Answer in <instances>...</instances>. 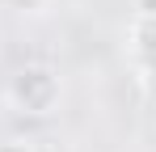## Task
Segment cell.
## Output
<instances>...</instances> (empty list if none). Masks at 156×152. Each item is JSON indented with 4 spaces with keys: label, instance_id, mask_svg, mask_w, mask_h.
<instances>
[{
    "label": "cell",
    "instance_id": "3",
    "mask_svg": "<svg viewBox=\"0 0 156 152\" xmlns=\"http://www.w3.org/2000/svg\"><path fill=\"white\" fill-rule=\"evenodd\" d=\"M9 9H17V13H42L47 0H9Z\"/></svg>",
    "mask_w": 156,
    "mask_h": 152
},
{
    "label": "cell",
    "instance_id": "4",
    "mask_svg": "<svg viewBox=\"0 0 156 152\" xmlns=\"http://www.w3.org/2000/svg\"><path fill=\"white\" fill-rule=\"evenodd\" d=\"M0 152H34V144H30V139H4Z\"/></svg>",
    "mask_w": 156,
    "mask_h": 152
},
{
    "label": "cell",
    "instance_id": "2",
    "mask_svg": "<svg viewBox=\"0 0 156 152\" xmlns=\"http://www.w3.org/2000/svg\"><path fill=\"white\" fill-rule=\"evenodd\" d=\"M131 38H135V55H139V63H144V68H156V17H135Z\"/></svg>",
    "mask_w": 156,
    "mask_h": 152
},
{
    "label": "cell",
    "instance_id": "1",
    "mask_svg": "<svg viewBox=\"0 0 156 152\" xmlns=\"http://www.w3.org/2000/svg\"><path fill=\"white\" fill-rule=\"evenodd\" d=\"M9 101L21 114H51L55 101H59V76L47 63H26L9 80Z\"/></svg>",
    "mask_w": 156,
    "mask_h": 152
},
{
    "label": "cell",
    "instance_id": "5",
    "mask_svg": "<svg viewBox=\"0 0 156 152\" xmlns=\"http://www.w3.org/2000/svg\"><path fill=\"white\" fill-rule=\"evenodd\" d=\"M135 17H156V0H135Z\"/></svg>",
    "mask_w": 156,
    "mask_h": 152
},
{
    "label": "cell",
    "instance_id": "6",
    "mask_svg": "<svg viewBox=\"0 0 156 152\" xmlns=\"http://www.w3.org/2000/svg\"><path fill=\"white\" fill-rule=\"evenodd\" d=\"M144 89H148V97L156 101V68H144Z\"/></svg>",
    "mask_w": 156,
    "mask_h": 152
}]
</instances>
